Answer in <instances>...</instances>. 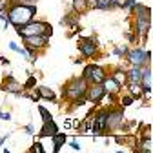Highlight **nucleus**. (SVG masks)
Wrapping results in <instances>:
<instances>
[{
	"mask_svg": "<svg viewBox=\"0 0 153 153\" xmlns=\"http://www.w3.org/2000/svg\"><path fill=\"white\" fill-rule=\"evenodd\" d=\"M0 119H2V111H0Z\"/></svg>",
	"mask_w": 153,
	"mask_h": 153,
	"instance_id": "nucleus-37",
	"label": "nucleus"
},
{
	"mask_svg": "<svg viewBox=\"0 0 153 153\" xmlns=\"http://www.w3.org/2000/svg\"><path fill=\"white\" fill-rule=\"evenodd\" d=\"M144 68L146 66H131L126 69V84L128 82H139L142 80V75H144Z\"/></svg>",
	"mask_w": 153,
	"mask_h": 153,
	"instance_id": "nucleus-11",
	"label": "nucleus"
},
{
	"mask_svg": "<svg viewBox=\"0 0 153 153\" xmlns=\"http://www.w3.org/2000/svg\"><path fill=\"white\" fill-rule=\"evenodd\" d=\"M86 89H88V82H86V79H84V76H79V79H73L71 82H68V84L64 86L62 95H64V99H66V100L71 102L73 99L79 97V95L86 93Z\"/></svg>",
	"mask_w": 153,
	"mask_h": 153,
	"instance_id": "nucleus-2",
	"label": "nucleus"
},
{
	"mask_svg": "<svg viewBox=\"0 0 153 153\" xmlns=\"http://www.w3.org/2000/svg\"><path fill=\"white\" fill-rule=\"evenodd\" d=\"M18 53L24 56V60H29V49L27 48H18Z\"/></svg>",
	"mask_w": 153,
	"mask_h": 153,
	"instance_id": "nucleus-28",
	"label": "nucleus"
},
{
	"mask_svg": "<svg viewBox=\"0 0 153 153\" xmlns=\"http://www.w3.org/2000/svg\"><path fill=\"white\" fill-rule=\"evenodd\" d=\"M51 139H53V151H55V153H59L60 148L68 142V137L64 135V133H55Z\"/></svg>",
	"mask_w": 153,
	"mask_h": 153,
	"instance_id": "nucleus-17",
	"label": "nucleus"
},
{
	"mask_svg": "<svg viewBox=\"0 0 153 153\" xmlns=\"http://www.w3.org/2000/svg\"><path fill=\"white\" fill-rule=\"evenodd\" d=\"M38 113L42 115V120H44V122H46V120H49V119H53V115H51L46 108H42V106H38Z\"/></svg>",
	"mask_w": 153,
	"mask_h": 153,
	"instance_id": "nucleus-24",
	"label": "nucleus"
},
{
	"mask_svg": "<svg viewBox=\"0 0 153 153\" xmlns=\"http://www.w3.org/2000/svg\"><path fill=\"white\" fill-rule=\"evenodd\" d=\"M128 49H129V48H128L126 44H124V46H119V48H115V49H113V55H115V56H126Z\"/></svg>",
	"mask_w": 153,
	"mask_h": 153,
	"instance_id": "nucleus-22",
	"label": "nucleus"
},
{
	"mask_svg": "<svg viewBox=\"0 0 153 153\" xmlns=\"http://www.w3.org/2000/svg\"><path fill=\"white\" fill-rule=\"evenodd\" d=\"M126 59H128V62H129L131 66H146V64L151 62V51L139 46V48L128 49Z\"/></svg>",
	"mask_w": 153,
	"mask_h": 153,
	"instance_id": "nucleus-4",
	"label": "nucleus"
},
{
	"mask_svg": "<svg viewBox=\"0 0 153 153\" xmlns=\"http://www.w3.org/2000/svg\"><path fill=\"white\" fill-rule=\"evenodd\" d=\"M53 31L44 33V35H31V36H24V46L33 48V49H42L49 44V36Z\"/></svg>",
	"mask_w": 153,
	"mask_h": 153,
	"instance_id": "nucleus-9",
	"label": "nucleus"
},
{
	"mask_svg": "<svg viewBox=\"0 0 153 153\" xmlns=\"http://www.w3.org/2000/svg\"><path fill=\"white\" fill-rule=\"evenodd\" d=\"M62 26H76V18L71 16V15H66L62 18Z\"/></svg>",
	"mask_w": 153,
	"mask_h": 153,
	"instance_id": "nucleus-23",
	"label": "nucleus"
},
{
	"mask_svg": "<svg viewBox=\"0 0 153 153\" xmlns=\"http://www.w3.org/2000/svg\"><path fill=\"white\" fill-rule=\"evenodd\" d=\"M69 146H71L73 149H80V144H79V142H75V140H73V142H69Z\"/></svg>",
	"mask_w": 153,
	"mask_h": 153,
	"instance_id": "nucleus-31",
	"label": "nucleus"
},
{
	"mask_svg": "<svg viewBox=\"0 0 153 153\" xmlns=\"http://www.w3.org/2000/svg\"><path fill=\"white\" fill-rule=\"evenodd\" d=\"M35 15H36L35 4H26V2L13 4V6L7 4V22L13 27H20V26L31 22L35 18Z\"/></svg>",
	"mask_w": 153,
	"mask_h": 153,
	"instance_id": "nucleus-1",
	"label": "nucleus"
},
{
	"mask_svg": "<svg viewBox=\"0 0 153 153\" xmlns=\"http://www.w3.org/2000/svg\"><path fill=\"white\" fill-rule=\"evenodd\" d=\"M0 18L4 22H7V9H0Z\"/></svg>",
	"mask_w": 153,
	"mask_h": 153,
	"instance_id": "nucleus-29",
	"label": "nucleus"
},
{
	"mask_svg": "<svg viewBox=\"0 0 153 153\" xmlns=\"http://www.w3.org/2000/svg\"><path fill=\"white\" fill-rule=\"evenodd\" d=\"M26 131H27V133H33L35 129H33V126H31V124H27V126H26Z\"/></svg>",
	"mask_w": 153,
	"mask_h": 153,
	"instance_id": "nucleus-35",
	"label": "nucleus"
},
{
	"mask_svg": "<svg viewBox=\"0 0 153 153\" xmlns=\"http://www.w3.org/2000/svg\"><path fill=\"white\" fill-rule=\"evenodd\" d=\"M79 49H80L82 56H86V59L95 56V53H97V49H99V40H97V36L91 35V36L80 38V40H79Z\"/></svg>",
	"mask_w": 153,
	"mask_h": 153,
	"instance_id": "nucleus-7",
	"label": "nucleus"
},
{
	"mask_svg": "<svg viewBox=\"0 0 153 153\" xmlns=\"http://www.w3.org/2000/svg\"><path fill=\"white\" fill-rule=\"evenodd\" d=\"M88 9V4H86V0H73V11L76 15H80Z\"/></svg>",
	"mask_w": 153,
	"mask_h": 153,
	"instance_id": "nucleus-20",
	"label": "nucleus"
},
{
	"mask_svg": "<svg viewBox=\"0 0 153 153\" xmlns=\"http://www.w3.org/2000/svg\"><path fill=\"white\" fill-rule=\"evenodd\" d=\"M6 139H9V135H2V137H0V146L6 142Z\"/></svg>",
	"mask_w": 153,
	"mask_h": 153,
	"instance_id": "nucleus-34",
	"label": "nucleus"
},
{
	"mask_svg": "<svg viewBox=\"0 0 153 153\" xmlns=\"http://www.w3.org/2000/svg\"><path fill=\"white\" fill-rule=\"evenodd\" d=\"M64 126H66V128H71L73 124H71V120H68V119H66V122H64Z\"/></svg>",
	"mask_w": 153,
	"mask_h": 153,
	"instance_id": "nucleus-36",
	"label": "nucleus"
},
{
	"mask_svg": "<svg viewBox=\"0 0 153 153\" xmlns=\"http://www.w3.org/2000/svg\"><path fill=\"white\" fill-rule=\"evenodd\" d=\"M4 89H6V91H9V93H13V95H16V93L24 91V86L18 82V80H15V79H13V75H7V76H6Z\"/></svg>",
	"mask_w": 153,
	"mask_h": 153,
	"instance_id": "nucleus-14",
	"label": "nucleus"
},
{
	"mask_svg": "<svg viewBox=\"0 0 153 153\" xmlns=\"http://www.w3.org/2000/svg\"><path fill=\"white\" fill-rule=\"evenodd\" d=\"M124 122V108H115L108 109V117H106V131H117L120 124Z\"/></svg>",
	"mask_w": 153,
	"mask_h": 153,
	"instance_id": "nucleus-6",
	"label": "nucleus"
},
{
	"mask_svg": "<svg viewBox=\"0 0 153 153\" xmlns=\"http://www.w3.org/2000/svg\"><path fill=\"white\" fill-rule=\"evenodd\" d=\"M95 9H100V11L113 9V6H111V0H97V2H95Z\"/></svg>",
	"mask_w": 153,
	"mask_h": 153,
	"instance_id": "nucleus-21",
	"label": "nucleus"
},
{
	"mask_svg": "<svg viewBox=\"0 0 153 153\" xmlns=\"http://www.w3.org/2000/svg\"><path fill=\"white\" fill-rule=\"evenodd\" d=\"M55 133H59V126L55 124V120H53V119H49V120H46V122H44V126H42L40 133H38V137H40V139H44V137H53Z\"/></svg>",
	"mask_w": 153,
	"mask_h": 153,
	"instance_id": "nucleus-13",
	"label": "nucleus"
},
{
	"mask_svg": "<svg viewBox=\"0 0 153 153\" xmlns=\"http://www.w3.org/2000/svg\"><path fill=\"white\" fill-rule=\"evenodd\" d=\"M128 91L133 97V100H137V99L142 97V86L139 82H128Z\"/></svg>",
	"mask_w": 153,
	"mask_h": 153,
	"instance_id": "nucleus-18",
	"label": "nucleus"
},
{
	"mask_svg": "<svg viewBox=\"0 0 153 153\" xmlns=\"http://www.w3.org/2000/svg\"><path fill=\"white\" fill-rule=\"evenodd\" d=\"M35 89H36L38 95H40V99H44L48 102H56V95H55V91L51 88H48V86H35Z\"/></svg>",
	"mask_w": 153,
	"mask_h": 153,
	"instance_id": "nucleus-15",
	"label": "nucleus"
},
{
	"mask_svg": "<svg viewBox=\"0 0 153 153\" xmlns=\"http://www.w3.org/2000/svg\"><path fill=\"white\" fill-rule=\"evenodd\" d=\"M35 86H36V79H35V76H29L27 82L24 84V89H31V88H35Z\"/></svg>",
	"mask_w": 153,
	"mask_h": 153,
	"instance_id": "nucleus-27",
	"label": "nucleus"
},
{
	"mask_svg": "<svg viewBox=\"0 0 153 153\" xmlns=\"http://www.w3.org/2000/svg\"><path fill=\"white\" fill-rule=\"evenodd\" d=\"M15 29H16V33L20 35L22 38L24 36H31V35H44V33L53 31L51 26L48 22H42V20H36V22L31 20V22H27V24H24L20 27H15Z\"/></svg>",
	"mask_w": 153,
	"mask_h": 153,
	"instance_id": "nucleus-3",
	"label": "nucleus"
},
{
	"mask_svg": "<svg viewBox=\"0 0 153 153\" xmlns=\"http://www.w3.org/2000/svg\"><path fill=\"white\" fill-rule=\"evenodd\" d=\"M128 38H129V42H137V36H135V33H129V35H128Z\"/></svg>",
	"mask_w": 153,
	"mask_h": 153,
	"instance_id": "nucleus-32",
	"label": "nucleus"
},
{
	"mask_svg": "<svg viewBox=\"0 0 153 153\" xmlns=\"http://www.w3.org/2000/svg\"><path fill=\"white\" fill-rule=\"evenodd\" d=\"M2 120H11V113H7V111H2Z\"/></svg>",
	"mask_w": 153,
	"mask_h": 153,
	"instance_id": "nucleus-30",
	"label": "nucleus"
},
{
	"mask_svg": "<svg viewBox=\"0 0 153 153\" xmlns=\"http://www.w3.org/2000/svg\"><path fill=\"white\" fill-rule=\"evenodd\" d=\"M111 79L117 82L119 86H126V69L124 68H115L113 71H111Z\"/></svg>",
	"mask_w": 153,
	"mask_h": 153,
	"instance_id": "nucleus-16",
	"label": "nucleus"
},
{
	"mask_svg": "<svg viewBox=\"0 0 153 153\" xmlns=\"http://www.w3.org/2000/svg\"><path fill=\"white\" fill-rule=\"evenodd\" d=\"M129 9H133L135 16H151V9L148 6H142V4H133Z\"/></svg>",
	"mask_w": 153,
	"mask_h": 153,
	"instance_id": "nucleus-19",
	"label": "nucleus"
},
{
	"mask_svg": "<svg viewBox=\"0 0 153 153\" xmlns=\"http://www.w3.org/2000/svg\"><path fill=\"white\" fill-rule=\"evenodd\" d=\"M29 151H31V153H44V146H42L40 142H35V144L29 148Z\"/></svg>",
	"mask_w": 153,
	"mask_h": 153,
	"instance_id": "nucleus-25",
	"label": "nucleus"
},
{
	"mask_svg": "<svg viewBox=\"0 0 153 153\" xmlns=\"http://www.w3.org/2000/svg\"><path fill=\"white\" fill-rule=\"evenodd\" d=\"M151 27V16H135V22H133V31H135L137 38H142L146 42L148 40V33Z\"/></svg>",
	"mask_w": 153,
	"mask_h": 153,
	"instance_id": "nucleus-8",
	"label": "nucleus"
},
{
	"mask_svg": "<svg viewBox=\"0 0 153 153\" xmlns=\"http://www.w3.org/2000/svg\"><path fill=\"white\" fill-rule=\"evenodd\" d=\"M9 49H13V51H18V44H15V42H9Z\"/></svg>",
	"mask_w": 153,
	"mask_h": 153,
	"instance_id": "nucleus-33",
	"label": "nucleus"
},
{
	"mask_svg": "<svg viewBox=\"0 0 153 153\" xmlns=\"http://www.w3.org/2000/svg\"><path fill=\"white\" fill-rule=\"evenodd\" d=\"M86 97H88V102H91V104H100L102 99L106 97V91H104L102 84H88Z\"/></svg>",
	"mask_w": 153,
	"mask_h": 153,
	"instance_id": "nucleus-10",
	"label": "nucleus"
},
{
	"mask_svg": "<svg viewBox=\"0 0 153 153\" xmlns=\"http://www.w3.org/2000/svg\"><path fill=\"white\" fill-rule=\"evenodd\" d=\"M102 88H104V91H106V97H113V95H119V93H120V89H122V86H119L117 82L111 79V76H106V79L102 80Z\"/></svg>",
	"mask_w": 153,
	"mask_h": 153,
	"instance_id": "nucleus-12",
	"label": "nucleus"
},
{
	"mask_svg": "<svg viewBox=\"0 0 153 153\" xmlns=\"http://www.w3.org/2000/svg\"><path fill=\"white\" fill-rule=\"evenodd\" d=\"M82 76L86 79L88 84H102V80L106 79V69L99 64H88L82 71Z\"/></svg>",
	"mask_w": 153,
	"mask_h": 153,
	"instance_id": "nucleus-5",
	"label": "nucleus"
},
{
	"mask_svg": "<svg viewBox=\"0 0 153 153\" xmlns=\"http://www.w3.org/2000/svg\"><path fill=\"white\" fill-rule=\"evenodd\" d=\"M120 104H122V108H126V106L133 104V97H131V95H124V97L120 99Z\"/></svg>",
	"mask_w": 153,
	"mask_h": 153,
	"instance_id": "nucleus-26",
	"label": "nucleus"
}]
</instances>
